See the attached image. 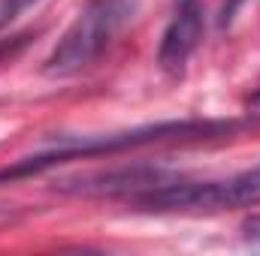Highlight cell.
I'll list each match as a JSON object with an SVG mask.
<instances>
[{
  "mask_svg": "<svg viewBox=\"0 0 260 256\" xmlns=\"http://www.w3.org/2000/svg\"><path fill=\"white\" fill-rule=\"evenodd\" d=\"M230 130H233L230 121H164V124H145V127L106 133V136H85V139L61 142L55 151H43V154H30V157L15 160L12 166L0 169V181L27 178V175H37L49 166L67 163V160L115 154V151H127V148H139V145L164 142V139H212V136H221Z\"/></svg>",
  "mask_w": 260,
  "mask_h": 256,
  "instance_id": "cell-1",
  "label": "cell"
},
{
  "mask_svg": "<svg viewBox=\"0 0 260 256\" xmlns=\"http://www.w3.org/2000/svg\"><path fill=\"white\" fill-rule=\"evenodd\" d=\"M139 0H88L46 61L49 75H73L91 64L127 24Z\"/></svg>",
  "mask_w": 260,
  "mask_h": 256,
  "instance_id": "cell-2",
  "label": "cell"
},
{
  "mask_svg": "<svg viewBox=\"0 0 260 256\" xmlns=\"http://www.w3.org/2000/svg\"><path fill=\"white\" fill-rule=\"evenodd\" d=\"M142 211H227L260 205V163L221 181H167L130 196Z\"/></svg>",
  "mask_w": 260,
  "mask_h": 256,
  "instance_id": "cell-3",
  "label": "cell"
},
{
  "mask_svg": "<svg viewBox=\"0 0 260 256\" xmlns=\"http://www.w3.org/2000/svg\"><path fill=\"white\" fill-rule=\"evenodd\" d=\"M167 181H176L170 172L157 166H124V169H109V172H88L79 178H64L58 181L61 193L73 196H136L151 187H160Z\"/></svg>",
  "mask_w": 260,
  "mask_h": 256,
  "instance_id": "cell-4",
  "label": "cell"
},
{
  "mask_svg": "<svg viewBox=\"0 0 260 256\" xmlns=\"http://www.w3.org/2000/svg\"><path fill=\"white\" fill-rule=\"evenodd\" d=\"M200 39H203V9L197 0H182L160 36V49H157L160 69L170 75H182Z\"/></svg>",
  "mask_w": 260,
  "mask_h": 256,
  "instance_id": "cell-5",
  "label": "cell"
},
{
  "mask_svg": "<svg viewBox=\"0 0 260 256\" xmlns=\"http://www.w3.org/2000/svg\"><path fill=\"white\" fill-rule=\"evenodd\" d=\"M37 0H0V30L6 27V24H12L27 6H34Z\"/></svg>",
  "mask_w": 260,
  "mask_h": 256,
  "instance_id": "cell-6",
  "label": "cell"
},
{
  "mask_svg": "<svg viewBox=\"0 0 260 256\" xmlns=\"http://www.w3.org/2000/svg\"><path fill=\"white\" fill-rule=\"evenodd\" d=\"M242 235H245V241L260 247V214H251V217L242 220Z\"/></svg>",
  "mask_w": 260,
  "mask_h": 256,
  "instance_id": "cell-7",
  "label": "cell"
},
{
  "mask_svg": "<svg viewBox=\"0 0 260 256\" xmlns=\"http://www.w3.org/2000/svg\"><path fill=\"white\" fill-rule=\"evenodd\" d=\"M242 0H227L224 6H221V24H227L230 18H233V12H236V6H239Z\"/></svg>",
  "mask_w": 260,
  "mask_h": 256,
  "instance_id": "cell-8",
  "label": "cell"
},
{
  "mask_svg": "<svg viewBox=\"0 0 260 256\" xmlns=\"http://www.w3.org/2000/svg\"><path fill=\"white\" fill-rule=\"evenodd\" d=\"M245 109H248V115H251V118H260V91H257V94H251V100L245 103Z\"/></svg>",
  "mask_w": 260,
  "mask_h": 256,
  "instance_id": "cell-9",
  "label": "cell"
}]
</instances>
